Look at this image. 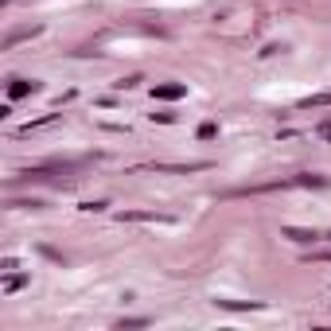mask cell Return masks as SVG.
Here are the masks:
<instances>
[{
    "mask_svg": "<svg viewBox=\"0 0 331 331\" xmlns=\"http://www.w3.org/2000/svg\"><path fill=\"white\" fill-rule=\"evenodd\" d=\"M32 90H35V82H12V86H8L12 98H24V94H32Z\"/></svg>",
    "mask_w": 331,
    "mask_h": 331,
    "instance_id": "cell-1",
    "label": "cell"
},
{
    "mask_svg": "<svg viewBox=\"0 0 331 331\" xmlns=\"http://www.w3.org/2000/svg\"><path fill=\"white\" fill-rule=\"evenodd\" d=\"M156 94H160V98H180V94H183V86H160Z\"/></svg>",
    "mask_w": 331,
    "mask_h": 331,
    "instance_id": "cell-2",
    "label": "cell"
}]
</instances>
